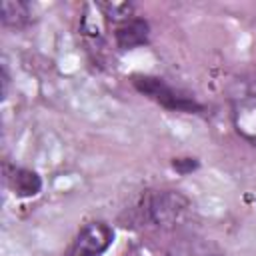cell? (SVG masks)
Segmentation results:
<instances>
[{"label":"cell","mask_w":256,"mask_h":256,"mask_svg":"<svg viewBox=\"0 0 256 256\" xmlns=\"http://www.w3.org/2000/svg\"><path fill=\"white\" fill-rule=\"evenodd\" d=\"M114 240V230L106 222H88L84 224L76 238L72 240V246L68 250V256H102Z\"/></svg>","instance_id":"cell-4"},{"label":"cell","mask_w":256,"mask_h":256,"mask_svg":"<svg viewBox=\"0 0 256 256\" xmlns=\"http://www.w3.org/2000/svg\"><path fill=\"white\" fill-rule=\"evenodd\" d=\"M6 182L14 190V194L22 198L36 196L42 188L40 176L34 170H26V168H12V172H6Z\"/></svg>","instance_id":"cell-7"},{"label":"cell","mask_w":256,"mask_h":256,"mask_svg":"<svg viewBox=\"0 0 256 256\" xmlns=\"http://www.w3.org/2000/svg\"><path fill=\"white\" fill-rule=\"evenodd\" d=\"M168 256H226L214 242L200 236H184L172 242Z\"/></svg>","instance_id":"cell-6"},{"label":"cell","mask_w":256,"mask_h":256,"mask_svg":"<svg viewBox=\"0 0 256 256\" xmlns=\"http://www.w3.org/2000/svg\"><path fill=\"white\" fill-rule=\"evenodd\" d=\"M148 22L142 20V18H130L122 24L116 26V32H114V38H116V46L122 48V50H130V48H136V46H142L148 42Z\"/></svg>","instance_id":"cell-5"},{"label":"cell","mask_w":256,"mask_h":256,"mask_svg":"<svg viewBox=\"0 0 256 256\" xmlns=\"http://www.w3.org/2000/svg\"><path fill=\"white\" fill-rule=\"evenodd\" d=\"M148 220L160 228H176L192 212L190 200L178 190H156L144 202Z\"/></svg>","instance_id":"cell-1"},{"label":"cell","mask_w":256,"mask_h":256,"mask_svg":"<svg viewBox=\"0 0 256 256\" xmlns=\"http://www.w3.org/2000/svg\"><path fill=\"white\" fill-rule=\"evenodd\" d=\"M96 8L100 10V14L104 18H108L116 24H122L130 18H134L132 16V12H134L132 2H100V4H96Z\"/></svg>","instance_id":"cell-9"},{"label":"cell","mask_w":256,"mask_h":256,"mask_svg":"<svg viewBox=\"0 0 256 256\" xmlns=\"http://www.w3.org/2000/svg\"><path fill=\"white\" fill-rule=\"evenodd\" d=\"M134 86L146 94L148 98L156 100L158 104L170 108V110H178V112H196L200 110V104L182 94L180 90H174L172 86H168L162 78H156V76H134Z\"/></svg>","instance_id":"cell-3"},{"label":"cell","mask_w":256,"mask_h":256,"mask_svg":"<svg viewBox=\"0 0 256 256\" xmlns=\"http://www.w3.org/2000/svg\"><path fill=\"white\" fill-rule=\"evenodd\" d=\"M0 18H2V24L4 26H10V28H24L30 20H32V12H30V6L26 2H12V0H4L2 2V8H0Z\"/></svg>","instance_id":"cell-8"},{"label":"cell","mask_w":256,"mask_h":256,"mask_svg":"<svg viewBox=\"0 0 256 256\" xmlns=\"http://www.w3.org/2000/svg\"><path fill=\"white\" fill-rule=\"evenodd\" d=\"M230 102L234 130L244 140L256 144V84H238Z\"/></svg>","instance_id":"cell-2"}]
</instances>
